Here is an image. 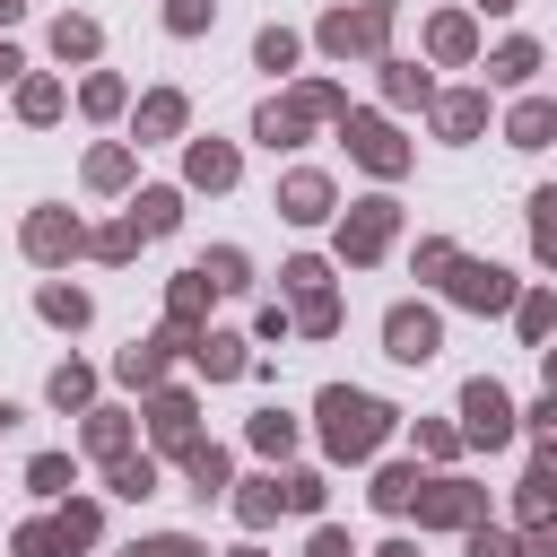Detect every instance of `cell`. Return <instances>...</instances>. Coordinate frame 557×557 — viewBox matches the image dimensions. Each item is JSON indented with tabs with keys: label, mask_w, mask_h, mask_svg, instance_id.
<instances>
[{
	"label": "cell",
	"mask_w": 557,
	"mask_h": 557,
	"mask_svg": "<svg viewBox=\"0 0 557 557\" xmlns=\"http://www.w3.org/2000/svg\"><path fill=\"white\" fill-rule=\"evenodd\" d=\"M313 418H322V444H331V461H366L392 426H400V409L392 400H374V392H348V383H331L322 400H313Z\"/></svg>",
	"instance_id": "6da1fadb"
},
{
	"label": "cell",
	"mask_w": 557,
	"mask_h": 557,
	"mask_svg": "<svg viewBox=\"0 0 557 557\" xmlns=\"http://www.w3.org/2000/svg\"><path fill=\"white\" fill-rule=\"evenodd\" d=\"M383 35H392V0H357V9H331V17H322V52H331V61L383 52Z\"/></svg>",
	"instance_id": "7a4b0ae2"
},
{
	"label": "cell",
	"mask_w": 557,
	"mask_h": 557,
	"mask_svg": "<svg viewBox=\"0 0 557 557\" xmlns=\"http://www.w3.org/2000/svg\"><path fill=\"white\" fill-rule=\"evenodd\" d=\"M461 444H513V400H505V383H461Z\"/></svg>",
	"instance_id": "3957f363"
},
{
	"label": "cell",
	"mask_w": 557,
	"mask_h": 557,
	"mask_svg": "<svg viewBox=\"0 0 557 557\" xmlns=\"http://www.w3.org/2000/svg\"><path fill=\"white\" fill-rule=\"evenodd\" d=\"M339 139H348V157H357L366 174H400V165H409V139H400L383 113H348V122H339Z\"/></svg>",
	"instance_id": "277c9868"
},
{
	"label": "cell",
	"mask_w": 557,
	"mask_h": 557,
	"mask_svg": "<svg viewBox=\"0 0 557 557\" xmlns=\"http://www.w3.org/2000/svg\"><path fill=\"white\" fill-rule=\"evenodd\" d=\"M444 287H453V305H470V313H513V270H496V261H453L444 270Z\"/></svg>",
	"instance_id": "5b68a950"
},
{
	"label": "cell",
	"mask_w": 557,
	"mask_h": 557,
	"mask_svg": "<svg viewBox=\"0 0 557 557\" xmlns=\"http://www.w3.org/2000/svg\"><path fill=\"white\" fill-rule=\"evenodd\" d=\"M444 348V322L426 313V305H392L383 313V357H400V366H426Z\"/></svg>",
	"instance_id": "8992f818"
},
{
	"label": "cell",
	"mask_w": 557,
	"mask_h": 557,
	"mask_svg": "<svg viewBox=\"0 0 557 557\" xmlns=\"http://www.w3.org/2000/svg\"><path fill=\"white\" fill-rule=\"evenodd\" d=\"M392 226H400V200H357V209L339 218V252H348V261H383Z\"/></svg>",
	"instance_id": "52a82bcc"
},
{
	"label": "cell",
	"mask_w": 557,
	"mask_h": 557,
	"mask_svg": "<svg viewBox=\"0 0 557 557\" xmlns=\"http://www.w3.org/2000/svg\"><path fill=\"white\" fill-rule=\"evenodd\" d=\"M487 513V487H470V479H426V496H418V522H435V531H470Z\"/></svg>",
	"instance_id": "ba28073f"
},
{
	"label": "cell",
	"mask_w": 557,
	"mask_h": 557,
	"mask_svg": "<svg viewBox=\"0 0 557 557\" xmlns=\"http://www.w3.org/2000/svg\"><path fill=\"white\" fill-rule=\"evenodd\" d=\"M278 218H296V226H322V218H331V174L296 165V174L278 183Z\"/></svg>",
	"instance_id": "9c48e42d"
},
{
	"label": "cell",
	"mask_w": 557,
	"mask_h": 557,
	"mask_svg": "<svg viewBox=\"0 0 557 557\" xmlns=\"http://www.w3.org/2000/svg\"><path fill=\"white\" fill-rule=\"evenodd\" d=\"M78 244H87V226H78L70 209H35V218H26V252H35V261H70Z\"/></svg>",
	"instance_id": "30bf717a"
},
{
	"label": "cell",
	"mask_w": 557,
	"mask_h": 557,
	"mask_svg": "<svg viewBox=\"0 0 557 557\" xmlns=\"http://www.w3.org/2000/svg\"><path fill=\"white\" fill-rule=\"evenodd\" d=\"M191 366H200L209 383H235L252 357H244V339H235V331H200V339H191Z\"/></svg>",
	"instance_id": "8fae6325"
},
{
	"label": "cell",
	"mask_w": 557,
	"mask_h": 557,
	"mask_svg": "<svg viewBox=\"0 0 557 557\" xmlns=\"http://www.w3.org/2000/svg\"><path fill=\"white\" fill-rule=\"evenodd\" d=\"M191 418H200V409H191L183 392H157V409H148V435H157L165 453H191V444H200V435H191Z\"/></svg>",
	"instance_id": "7c38bea8"
},
{
	"label": "cell",
	"mask_w": 557,
	"mask_h": 557,
	"mask_svg": "<svg viewBox=\"0 0 557 557\" xmlns=\"http://www.w3.org/2000/svg\"><path fill=\"white\" fill-rule=\"evenodd\" d=\"M505 139H513V148H548V139H557V104H548V96H522V104L505 113Z\"/></svg>",
	"instance_id": "4fadbf2b"
},
{
	"label": "cell",
	"mask_w": 557,
	"mask_h": 557,
	"mask_svg": "<svg viewBox=\"0 0 557 557\" xmlns=\"http://www.w3.org/2000/svg\"><path fill=\"white\" fill-rule=\"evenodd\" d=\"M426 52H435V61H470V52H479V26H470V9H444V17L426 26Z\"/></svg>",
	"instance_id": "5bb4252c"
},
{
	"label": "cell",
	"mask_w": 557,
	"mask_h": 557,
	"mask_svg": "<svg viewBox=\"0 0 557 557\" xmlns=\"http://www.w3.org/2000/svg\"><path fill=\"white\" fill-rule=\"evenodd\" d=\"M479 122H487V96H479V87L435 96V131H444V139H479Z\"/></svg>",
	"instance_id": "9a60e30c"
},
{
	"label": "cell",
	"mask_w": 557,
	"mask_h": 557,
	"mask_svg": "<svg viewBox=\"0 0 557 557\" xmlns=\"http://www.w3.org/2000/svg\"><path fill=\"white\" fill-rule=\"evenodd\" d=\"M305 122H313V113L287 96V104H261V113H252V139H261V148H296V139H305Z\"/></svg>",
	"instance_id": "2e32d148"
},
{
	"label": "cell",
	"mask_w": 557,
	"mask_h": 557,
	"mask_svg": "<svg viewBox=\"0 0 557 557\" xmlns=\"http://www.w3.org/2000/svg\"><path fill=\"white\" fill-rule=\"evenodd\" d=\"M183 174H191L200 191H226V183H235V148H226V139H191V157H183Z\"/></svg>",
	"instance_id": "e0dca14e"
},
{
	"label": "cell",
	"mask_w": 557,
	"mask_h": 557,
	"mask_svg": "<svg viewBox=\"0 0 557 557\" xmlns=\"http://www.w3.org/2000/svg\"><path fill=\"white\" fill-rule=\"evenodd\" d=\"M418 496H426V479H418V461H383V470H374V505H383V513H409Z\"/></svg>",
	"instance_id": "ac0fdd59"
},
{
	"label": "cell",
	"mask_w": 557,
	"mask_h": 557,
	"mask_svg": "<svg viewBox=\"0 0 557 557\" xmlns=\"http://www.w3.org/2000/svg\"><path fill=\"white\" fill-rule=\"evenodd\" d=\"M531 70H540V44H531V35H513V44L487 52V78H496V87H522Z\"/></svg>",
	"instance_id": "d6986e66"
},
{
	"label": "cell",
	"mask_w": 557,
	"mask_h": 557,
	"mask_svg": "<svg viewBox=\"0 0 557 557\" xmlns=\"http://www.w3.org/2000/svg\"><path fill=\"white\" fill-rule=\"evenodd\" d=\"M165 357H174V331H157V339H139V348H122V366H113V374H122V383H157V374H165Z\"/></svg>",
	"instance_id": "ffe728a7"
},
{
	"label": "cell",
	"mask_w": 557,
	"mask_h": 557,
	"mask_svg": "<svg viewBox=\"0 0 557 557\" xmlns=\"http://www.w3.org/2000/svg\"><path fill=\"white\" fill-rule=\"evenodd\" d=\"M174 218H183V191H139L131 200V226L139 235H174Z\"/></svg>",
	"instance_id": "44dd1931"
},
{
	"label": "cell",
	"mask_w": 557,
	"mask_h": 557,
	"mask_svg": "<svg viewBox=\"0 0 557 557\" xmlns=\"http://www.w3.org/2000/svg\"><path fill=\"white\" fill-rule=\"evenodd\" d=\"M87 453L122 461V453H131V418H122V409H87Z\"/></svg>",
	"instance_id": "7402d4cb"
},
{
	"label": "cell",
	"mask_w": 557,
	"mask_h": 557,
	"mask_svg": "<svg viewBox=\"0 0 557 557\" xmlns=\"http://www.w3.org/2000/svg\"><path fill=\"white\" fill-rule=\"evenodd\" d=\"M183 470H191V496H200V505H209V496H226V453H218V444H191V453H183Z\"/></svg>",
	"instance_id": "603a6c76"
},
{
	"label": "cell",
	"mask_w": 557,
	"mask_h": 557,
	"mask_svg": "<svg viewBox=\"0 0 557 557\" xmlns=\"http://www.w3.org/2000/svg\"><path fill=\"white\" fill-rule=\"evenodd\" d=\"M383 96H392V104H426V96H435V78H426L418 61H383Z\"/></svg>",
	"instance_id": "cb8c5ba5"
},
{
	"label": "cell",
	"mask_w": 557,
	"mask_h": 557,
	"mask_svg": "<svg viewBox=\"0 0 557 557\" xmlns=\"http://www.w3.org/2000/svg\"><path fill=\"white\" fill-rule=\"evenodd\" d=\"M174 131H183V96H174V87H157V96L139 104V139H174Z\"/></svg>",
	"instance_id": "d4e9b609"
},
{
	"label": "cell",
	"mask_w": 557,
	"mask_h": 557,
	"mask_svg": "<svg viewBox=\"0 0 557 557\" xmlns=\"http://www.w3.org/2000/svg\"><path fill=\"white\" fill-rule=\"evenodd\" d=\"M278 505H287V479H244V496H235V513H244L252 531H261V522H270Z\"/></svg>",
	"instance_id": "484cf974"
},
{
	"label": "cell",
	"mask_w": 557,
	"mask_h": 557,
	"mask_svg": "<svg viewBox=\"0 0 557 557\" xmlns=\"http://www.w3.org/2000/svg\"><path fill=\"white\" fill-rule=\"evenodd\" d=\"M113 496H131V505L157 496V461H148V453H122V461H113Z\"/></svg>",
	"instance_id": "4316f807"
},
{
	"label": "cell",
	"mask_w": 557,
	"mask_h": 557,
	"mask_svg": "<svg viewBox=\"0 0 557 557\" xmlns=\"http://www.w3.org/2000/svg\"><path fill=\"white\" fill-rule=\"evenodd\" d=\"M531 244H540V261L557 270V183H548V191H531Z\"/></svg>",
	"instance_id": "83f0119b"
},
{
	"label": "cell",
	"mask_w": 557,
	"mask_h": 557,
	"mask_svg": "<svg viewBox=\"0 0 557 557\" xmlns=\"http://www.w3.org/2000/svg\"><path fill=\"white\" fill-rule=\"evenodd\" d=\"M96 44H104V35H96V17H61V26H52V52H61V61H87Z\"/></svg>",
	"instance_id": "f1b7e54d"
},
{
	"label": "cell",
	"mask_w": 557,
	"mask_h": 557,
	"mask_svg": "<svg viewBox=\"0 0 557 557\" xmlns=\"http://www.w3.org/2000/svg\"><path fill=\"white\" fill-rule=\"evenodd\" d=\"M200 278H209V287H226V296H235V287H252V270H244V252H235V244H218V252L200 261Z\"/></svg>",
	"instance_id": "f546056e"
},
{
	"label": "cell",
	"mask_w": 557,
	"mask_h": 557,
	"mask_svg": "<svg viewBox=\"0 0 557 557\" xmlns=\"http://www.w3.org/2000/svg\"><path fill=\"white\" fill-rule=\"evenodd\" d=\"M296 331H305V339H331V331H339V296H331V287L305 296V305H296Z\"/></svg>",
	"instance_id": "4dcf8cb0"
},
{
	"label": "cell",
	"mask_w": 557,
	"mask_h": 557,
	"mask_svg": "<svg viewBox=\"0 0 557 557\" xmlns=\"http://www.w3.org/2000/svg\"><path fill=\"white\" fill-rule=\"evenodd\" d=\"M96 400V374L87 366H52V409H87Z\"/></svg>",
	"instance_id": "1f68e13d"
},
{
	"label": "cell",
	"mask_w": 557,
	"mask_h": 557,
	"mask_svg": "<svg viewBox=\"0 0 557 557\" xmlns=\"http://www.w3.org/2000/svg\"><path fill=\"white\" fill-rule=\"evenodd\" d=\"M52 522H61V540H70V548H87V540H96V531H104V513H96V505H87V496H70V505H61V513H52Z\"/></svg>",
	"instance_id": "d6a6232c"
},
{
	"label": "cell",
	"mask_w": 557,
	"mask_h": 557,
	"mask_svg": "<svg viewBox=\"0 0 557 557\" xmlns=\"http://www.w3.org/2000/svg\"><path fill=\"white\" fill-rule=\"evenodd\" d=\"M87 183H96V191H122V183H131V148H96V157H87Z\"/></svg>",
	"instance_id": "836d02e7"
},
{
	"label": "cell",
	"mask_w": 557,
	"mask_h": 557,
	"mask_svg": "<svg viewBox=\"0 0 557 557\" xmlns=\"http://www.w3.org/2000/svg\"><path fill=\"white\" fill-rule=\"evenodd\" d=\"M35 305H44V322H61V331H78V322H87V296H78V287H44Z\"/></svg>",
	"instance_id": "e575fe53"
},
{
	"label": "cell",
	"mask_w": 557,
	"mask_h": 557,
	"mask_svg": "<svg viewBox=\"0 0 557 557\" xmlns=\"http://www.w3.org/2000/svg\"><path fill=\"white\" fill-rule=\"evenodd\" d=\"M200 305H209V278H200V270H183V278H174V331H191V322H200Z\"/></svg>",
	"instance_id": "d590c367"
},
{
	"label": "cell",
	"mask_w": 557,
	"mask_h": 557,
	"mask_svg": "<svg viewBox=\"0 0 557 557\" xmlns=\"http://www.w3.org/2000/svg\"><path fill=\"white\" fill-rule=\"evenodd\" d=\"M513 322H522V339H548V331H557V305L531 287V296H513Z\"/></svg>",
	"instance_id": "8d00e7d4"
},
{
	"label": "cell",
	"mask_w": 557,
	"mask_h": 557,
	"mask_svg": "<svg viewBox=\"0 0 557 557\" xmlns=\"http://www.w3.org/2000/svg\"><path fill=\"white\" fill-rule=\"evenodd\" d=\"M252 444H261V453L278 461V453L296 444V418H287V409H261V418H252Z\"/></svg>",
	"instance_id": "74e56055"
},
{
	"label": "cell",
	"mask_w": 557,
	"mask_h": 557,
	"mask_svg": "<svg viewBox=\"0 0 557 557\" xmlns=\"http://www.w3.org/2000/svg\"><path fill=\"white\" fill-rule=\"evenodd\" d=\"M252 61H261V70H296V35H287V26H261Z\"/></svg>",
	"instance_id": "f35d334b"
},
{
	"label": "cell",
	"mask_w": 557,
	"mask_h": 557,
	"mask_svg": "<svg viewBox=\"0 0 557 557\" xmlns=\"http://www.w3.org/2000/svg\"><path fill=\"white\" fill-rule=\"evenodd\" d=\"M17 113H26V122H52V113H61V87H52V78H26V87H17Z\"/></svg>",
	"instance_id": "ab89813d"
},
{
	"label": "cell",
	"mask_w": 557,
	"mask_h": 557,
	"mask_svg": "<svg viewBox=\"0 0 557 557\" xmlns=\"http://www.w3.org/2000/svg\"><path fill=\"white\" fill-rule=\"evenodd\" d=\"M26 487H44V496H70V461H61V453H35V461H26Z\"/></svg>",
	"instance_id": "60d3db41"
},
{
	"label": "cell",
	"mask_w": 557,
	"mask_h": 557,
	"mask_svg": "<svg viewBox=\"0 0 557 557\" xmlns=\"http://www.w3.org/2000/svg\"><path fill=\"white\" fill-rule=\"evenodd\" d=\"M17 557H70L61 522H26V531H17Z\"/></svg>",
	"instance_id": "b9f144b4"
},
{
	"label": "cell",
	"mask_w": 557,
	"mask_h": 557,
	"mask_svg": "<svg viewBox=\"0 0 557 557\" xmlns=\"http://www.w3.org/2000/svg\"><path fill=\"white\" fill-rule=\"evenodd\" d=\"M87 244H96V252H104V261H131V252H139V226H131V218H122V226H96V235H87Z\"/></svg>",
	"instance_id": "7bdbcfd3"
},
{
	"label": "cell",
	"mask_w": 557,
	"mask_h": 557,
	"mask_svg": "<svg viewBox=\"0 0 557 557\" xmlns=\"http://www.w3.org/2000/svg\"><path fill=\"white\" fill-rule=\"evenodd\" d=\"M278 278H287V287H296V305H305V296H322V287H331V270H322V261H313V252H305V261H287V270H278Z\"/></svg>",
	"instance_id": "ee69618b"
},
{
	"label": "cell",
	"mask_w": 557,
	"mask_h": 557,
	"mask_svg": "<svg viewBox=\"0 0 557 557\" xmlns=\"http://www.w3.org/2000/svg\"><path fill=\"white\" fill-rule=\"evenodd\" d=\"M209 17H218V0H165V26H174V35H200Z\"/></svg>",
	"instance_id": "f6af8a7d"
},
{
	"label": "cell",
	"mask_w": 557,
	"mask_h": 557,
	"mask_svg": "<svg viewBox=\"0 0 557 557\" xmlns=\"http://www.w3.org/2000/svg\"><path fill=\"white\" fill-rule=\"evenodd\" d=\"M461 540H470V557H522V540L513 531H487V522H470Z\"/></svg>",
	"instance_id": "bcb514c9"
},
{
	"label": "cell",
	"mask_w": 557,
	"mask_h": 557,
	"mask_svg": "<svg viewBox=\"0 0 557 557\" xmlns=\"http://www.w3.org/2000/svg\"><path fill=\"white\" fill-rule=\"evenodd\" d=\"M287 513H322V479L313 470H287Z\"/></svg>",
	"instance_id": "7dc6e473"
},
{
	"label": "cell",
	"mask_w": 557,
	"mask_h": 557,
	"mask_svg": "<svg viewBox=\"0 0 557 557\" xmlns=\"http://www.w3.org/2000/svg\"><path fill=\"white\" fill-rule=\"evenodd\" d=\"M122 557H200V548H191V540H183V531H157V540H131V548H122Z\"/></svg>",
	"instance_id": "c3c4849f"
},
{
	"label": "cell",
	"mask_w": 557,
	"mask_h": 557,
	"mask_svg": "<svg viewBox=\"0 0 557 557\" xmlns=\"http://www.w3.org/2000/svg\"><path fill=\"white\" fill-rule=\"evenodd\" d=\"M78 104H87V113H122V78H87Z\"/></svg>",
	"instance_id": "681fc988"
},
{
	"label": "cell",
	"mask_w": 557,
	"mask_h": 557,
	"mask_svg": "<svg viewBox=\"0 0 557 557\" xmlns=\"http://www.w3.org/2000/svg\"><path fill=\"white\" fill-rule=\"evenodd\" d=\"M453 261H461V252H453V244H444V235H426V244H418V270H426V278H444V270H453Z\"/></svg>",
	"instance_id": "f907efd6"
},
{
	"label": "cell",
	"mask_w": 557,
	"mask_h": 557,
	"mask_svg": "<svg viewBox=\"0 0 557 557\" xmlns=\"http://www.w3.org/2000/svg\"><path fill=\"white\" fill-rule=\"evenodd\" d=\"M453 444H461V435H453V426H435V418H426V426H418V453H435V461H453Z\"/></svg>",
	"instance_id": "816d5d0a"
},
{
	"label": "cell",
	"mask_w": 557,
	"mask_h": 557,
	"mask_svg": "<svg viewBox=\"0 0 557 557\" xmlns=\"http://www.w3.org/2000/svg\"><path fill=\"white\" fill-rule=\"evenodd\" d=\"M313 557H348V531H331V522H322V531H313Z\"/></svg>",
	"instance_id": "f5cc1de1"
},
{
	"label": "cell",
	"mask_w": 557,
	"mask_h": 557,
	"mask_svg": "<svg viewBox=\"0 0 557 557\" xmlns=\"http://www.w3.org/2000/svg\"><path fill=\"white\" fill-rule=\"evenodd\" d=\"M531 426H540V435H548V444H557V392H548V400H540V409H531Z\"/></svg>",
	"instance_id": "db71d44e"
},
{
	"label": "cell",
	"mask_w": 557,
	"mask_h": 557,
	"mask_svg": "<svg viewBox=\"0 0 557 557\" xmlns=\"http://www.w3.org/2000/svg\"><path fill=\"white\" fill-rule=\"evenodd\" d=\"M522 557H557V531H548V522H540V531H531V548H522Z\"/></svg>",
	"instance_id": "11a10c76"
},
{
	"label": "cell",
	"mask_w": 557,
	"mask_h": 557,
	"mask_svg": "<svg viewBox=\"0 0 557 557\" xmlns=\"http://www.w3.org/2000/svg\"><path fill=\"white\" fill-rule=\"evenodd\" d=\"M17 70H26V61H17V52H9V44H0V78H17Z\"/></svg>",
	"instance_id": "9f6ffc18"
},
{
	"label": "cell",
	"mask_w": 557,
	"mask_h": 557,
	"mask_svg": "<svg viewBox=\"0 0 557 557\" xmlns=\"http://www.w3.org/2000/svg\"><path fill=\"white\" fill-rule=\"evenodd\" d=\"M383 557H418V548H409V540H392V548H383Z\"/></svg>",
	"instance_id": "6f0895ef"
},
{
	"label": "cell",
	"mask_w": 557,
	"mask_h": 557,
	"mask_svg": "<svg viewBox=\"0 0 557 557\" xmlns=\"http://www.w3.org/2000/svg\"><path fill=\"white\" fill-rule=\"evenodd\" d=\"M479 9H487V17H505V9H513V0H479Z\"/></svg>",
	"instance_id": "680465c9"
},
{
	"label": "cell",
	"mask_w": 557,
	"mask_h": 557,
	"mask_svg": "<svg viewBox=\"0 0 557 557\" xmlns=\"http://www.w3.org/2000/svg\"><path fill=\"white\" fill-rule=\"evenodd\" d=\"M17 9H26V0H0V26H9V17H17Z\"/></svg>",
	"instance_id": "91938a15"
},
{
	"label": "cell",
	"mask_w": 557,
	"mask_h": 557,
	"mask_svg": "<svg viewBox=\"0 0 557 557\" xmlns=\"http://www.w3.org/2000/svg\"><path fill=\"white\" fill-rule=\"evenodd\" d=\"M548 392H557V348H548Z\"/></svg>",
	"instance_id": "94428289"
},
{
	"label": "cell",
	"mask_w": 557,
	"mask_h": 557,
	"mask_svg": "<svg viewBox=\"0 0 557 557\" xmlns=\"http://www.w3.org/2000/svg\"><path fill=\"white\" fill-rule=\"evenodd\" d=\"M235 557H270V548H235Z\"/></svg>",
	"instance_id": "6125c7cd"
},
{
	"label": "cell",
	"mask_w": 557,
	"mask_h": 557,
	"mask_svg": "<svg viewBox=\"0 0 557 557\" xmlns=\"http://www.w3.org/2000/svg\"><path fill=\"white\" fill-rule=\"evenodd\" d=\"M9 418H17V409H9V400H0V426H9Z\"/></svg>",
	"instance_id": "be15d7a7"
}]
</instances>
